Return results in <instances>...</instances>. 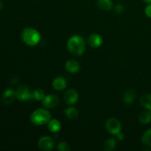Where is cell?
Wrapping results in <instances>:
<instances>
[{
  "mask_svg": "<svg viewBox=\"0 0 151 151\" xmlns=\"http://www.w3.org/2000/svg\"><path fill=\"white\" fill-rule=\"evenodd\" d=\"M59 103L58 97L55 94H47L42 100V105L46 109H55L58 106Z\"/></svg>",
  "mask_w": 151,
  "mask_h": 151,
  "instance_id": "obj_6",
  "label": "cell"
},
{
  "mask_svg": "<svg viewBox=\"0 0 151 151\" xmlns=\"http://www.w3.org/2000/svg\"><path fill=\"white\" fill-rule=\"evenodd\" d=\"M55 142L54 139L50 136H44L38 139V146L42 150H52L55 147Z\"/></svg>",
  "mask_w": 151,
  "mask_h": 151,
  "instance_id": "obj_5",
  "label": "cell"
},
{
  "mask_svg": "<svg viewBox=\"0 0 151 151\" xmlns=\"http://www.w3.org/2000/svg\"><path fill=\"white\" fill-rule=\"evenodd\" d=\"M57 149L59 151H69L71 148L67 142H60L58 144Z\"/></svg>",
  "mask_w": 151,
  "mask_h": 151,
  "instance_id": "obj_22",
  "label": "cell"
},
{
  "mask_svg": "<svg viewBox=\"0 0 151 151\" xmlns=\"http://www.w3.org/2000/svg\"><path fill=\"white\" fill-rule=\"evenodd\" d=\"M2 7H3V4H2V2H1V0H0V10L2 8Z\"/></svg>",
  "mask_w": 151,
  "mask_h": 151,
  "instance_id": "obj_27",
  "label": "cell"
},
{
  "mask_svg": "<svg viewBox=\"0 0 151 151\" xmlns=\"http://www.w3.org/2000/svg\"><path fill=\"white\" fill-rule=\"evenodd\" d=\"M139 121L142 124H148L151 122V113L150 111H145L139 116Z\"/></svg>",
  "mask_w": 151,
  "mask_h": 151,
  "instance_id": "obj_19",
  "label": "cell"
},
{
  "mask_svg": "<svg viewBox=\"0 0 151 151\" xmlns=\"http://www.w3.org/2000/svg\"><path fill=\"white\" fill-rule=\"evenodd\" d=\"M86 44L82 36L78 35H72L67 41V49L69 52L74 56L83 55L86 51Z\"/></svg>",
  "mask_w": 151,
  "mask_h": 151,
  "instance_id": "obj_1",
  "label": "cell"
},
{
  "mask_svg": "<svg viewBox=\"0 0 151 151\" xmlns=\"http://www.w3.org/2000/svg\"><path fill=\"white\" fill-rule=\"evenodd\" d=\"M47 125L49 131L53 134L59 132L61 129V123L56 119H51Z\"/></svg>",
  "mask_w": 151,
  "mask_h": 151,
  "instance_id": "obj_13",
  "label": "cell"
},
{
  "mask_svg": "<svg viewBox=\"0 0 151 151\" xmlns=\"http://www.w3.org/2000/svg\"><path fill=\"white\" fill-rule=\"evenodd\" d=\"M52 119L51 114L47 109H38L30 115V121L35 125H46Z\"/></svg>",
  "mask_w": 151,
  "mask_h": 151,
  "instance_id": "obj_3",
  "label": "cell"
},
{
  "mask_svg": "<svg viewBox=\"0 0 151 151\" xmlns=\"http://www.w3.org/2000/svg\"><path fill=\"white\" fill-rule=\"evenodd\" d=\"M97 4L100 10L104 11H109L113 7V1L111 0H97Z\"/></svg>",
  "mask_w": 151,
  "mask_h": 151,
  "instance_id": "obj_15",
  "label": "cell"
},
{
  "mask_svg": "<svg viewBox=\"0 0 151 151\" xmlns=\"http://www.w3.org/2000/svg\"><path fill=\"white\" fill-rule=\"evenodd\" d=\"M140 103L147 110H151V94H143L140 97Z\"/></svg>",
  "mask_w": 151,
  "mask_h": 151,
  "instance_id": "obj_17",
  "label": "cell"
},
{
  "mask_svg": "<svg viewBox=\"0 0 151 151\" xmlns=\"http://www.w3.org/2000/svg\"><path fill=\"white\" fill-rule=\"evenodd\" d=\"M41 34L37 29L26 27L22 32V39L25 44L30 47L36 46L41 41Z\"/></svg>",
  "mask_w": 151,
  "mask_h": 151,
  "instance_id": "obj_2",
  "label": "cell"
},
{
  "mask_svg": "<svg viewBox=\"0 0 151 151\" xmlns=\"http://www.w3.org/2000/svg\"><path fill=\"white\" fill-rule=\"evenodd\" d=\"M117 141L114 138H109L104 142L103 144V148L106 151L113 150L116 147Z\"/></svg>",
  "mask_w": 151,
  "mask_h": 151,
  "instance_id": "obj_18",
  "label": "cell"
},
{
  "mask_svg": "<svg viewBox=\"0 0 151 151\" xmlns=\"http://www.w3.org/2000/svg\"><path fill=\"white\" fill-rule=\"evenodd\" d=\"M65 68H66V70L68 72L75 74L79 72L80 69H81V66H80V63L76 60L71 59V60H67L66 63H65Z\"/></svg>",
  "mask_w": 151,
  "mask_h": 151,
  "instance_id": "obj_11",
  "label": "cell"
},
{
  "mask_svg": "<svg viewBox=\"0 0 151 151\" xmlns=\"http://www.w3.org/2000/svg\"><path fill=\"white\" fill-rule=\"evenodd\" d=\"M125 10V7L122 4H117L114 7V12L116 14H122Z\"/></svg>",
  "mask_w": 151,
  "mask_h": 151,
  "instance_id": "obj_23",
  "label": "cell"
},
{
  "mask_svg": "<svg viewBox=\"0 0 151 151\" xmlns=\"http://www.w3.org/2000/svg\"><path fill=\"white\" fill-rule=\"evenodd\" d=\"M16 98L21 101H27L31 100L32 97V93L30 90L26 86H21L16 91Z\"/></svg>",
  "mask_w": 151,
  "mask_h": 151,
  "instance_id": "obj_7",
  "label": "cell"
},
{
  "mask_svg": "<svg viewBox=\"0 0 151 151\" xmlns=\"http://www.w3.org/2000/svg\"><path fill=\"white\" fill-rule=\"evenodd\" d=\"M63 99L67 105H74L78 102L79 99V94L75 89L70 88L65 92Z\"/></svg>",
  "mask_w": 151,
  "mask_h": 151,
  "instance_id": "obj_8",
  "label": "cell"
},
{
  "mask_svg": "<svg viewBox=\"0 0 151 151\" xmlns=\"http://www.w3.org/2000/svg\"><path fill=\"white\" fill-rule=\"evenodd\" d=\"M143 1H144L145 2L147 3V4H150L151 3V0H143Z\"/></svg>",
  "mask_w": 151,
  "mask_h": 151,
  "instance_id": "obj_26",
  "label": "cell"
},
{
  "mask_svg": "<svg viewBox=\"0 0 151 151\" xmlns=\"http://www.w3.org/2000/svg\"><path fill=\"white\" fill-rule=\"evenodd\" d=\"M52 87L57 91H62L67 86L66 80L63 77H57L52 81Z\"/></svg>",
  "mask_w": 151,
  "mask_h": 151,
  "instance_id": "obj_12",
  "label": "cell"
},
{
  "mask_svg": "<svg viewBox=\"0 0 151 151\" xmlns=\"http://www.w3.org/2000/svg\"><path fill=\"white\" fill-rule=\"evenodd\" d=\"M142 142L145 146L151 147V128L144 133L142 137Z\"/></svg>",
  "mask_w": 151,
  "mask_h": 151,
  "instance_id": "obj_21",
  "label": "cell"
},
{
  "mask_svg": "<svg viewBox=\"0 0 151 151\" xmlns=\"http://www.w3.org/2000/svg\"><path fill=\"white\" fill-rule=\"evenodd\" d=\"M103 43V38L97 33H92L88 36V44L92 48H98L101 47Z\"/></svg>",
  "mask_w": 151,
  "mask_h": 151,
  "instance_id": "obj_9",
  "label": "cell"
},
{
  "mask_svg": "<svg viewBox=\"0 0 151 151\" xmlns=\"http://www.w3.org/2000/svg\"><path fill=\"white\" fill-rule=\"evenodd\" d=\"M116 137H117V139L119 140V141H122V140H123L124 138H125V137H124V134L121 132L119 133V134L116 135Z\"/></svg>",
  "mask_w": 151,
  "mask_h": 151,
  "instance_id": "obj_25",
  "label": "cell"
},
{
  "mask_svg": "<svg viewBox=\"0 0 151 151\" xmlns=\"http://www.w3.org/2000/svg\"><path fill=\"white\" fill-rule=\"evenodd\" d=\"M44 97H45V92L41 88H37L32 92V99L36 101H42Z\"/></svg>",
  "mask_w": 151,
  "mask_h": 151,
  "instance_id": "obj_20",
  "label": "cell"
},
{
  "mask_svg": "<svg viewBox=\"0 0 151 151\" xmlns=\"http://www.w3.org/2000/svg\"><path fill=\"white\" fill-rule=\"evenodd\" d=\"M149 111H150V112L151 113V110H149Z\"/></svg>",
  "mask_w": 151,
  "mask_h": 151,
  "instance_id": "obj_28",
  "label": "cell"
},
{
  "mask_svg": "<svg viewBox=\"0 0 151 151\" xmlns=\"http://www.w3.org/2000/svg\"><path fill=\"white\" fill-rule=\"evenodd\" d=\"M136 99V93L134 90L128 89L125 91L122 97L123 102L127 105L132 104Z\"/></svg>",
  "mask_w": 151,
  "mask_h": 151,
  "instance_id": "obj_14",
  "label": "cell"
},
{
  "mask_svg": "<svg viewBox=\"0 0 151 151\" xmlns=\"http://www.w3.org/2000/svg\"><path fill=\"white\" fill-rule=\"evenodd\" d=\"M16 98V91L12 88H7L2 94V102L5 105H10Z\"/></svg>",
  "mask_w": 151,
  "mask_h": 151,
  "instance_id": "obj_10",
  "label": "cell"
},
{
  "mask_svg": "<svg viewBox=\"0 0 151 151\" xmlns=\"http://www.w3.org/2000/svg\"><path fill=\"white\" fill-rule=\"evenodd\" d=\"M145 15L147 17L151 19V3L147 4L145 7Z\"/></svg>",
  "mask_w": 151,
  "mask_h": 151,
  "instance_id": "obj_24",
  "label": "cell"
},
{
  "mask_svg": "<svg viewBox=\"0 0 151 151\" xmlns=\"http://www.w3.org/2000/svg\"><path fill=\"white\" fill-rule=\"evenodd\" d=\"M64 114L66 118L69 120H75L78 117V111L74 107H69L64 110Z\"/></svg>",
  "mask_w": 151,
  "mask_h": 151,
  "instance_id": "obj_16",
  "label": "cell"
},
{
  "mask_svg": "<svg viewBox=\"0 0 151 151\" xmlns=\"http://www.w3.org/2000/svg\"><path fill=\"white\" fill-rule=\"evenodd\" d=\"M106 129L112 135H117L122 131V124L116 118H109L106 122Z\"/></svg>",
  "mask_w": 151,
  "mask_h": 151,
  "instance_id": "obj_4",
  "label": "cell"
}]
</instances>
